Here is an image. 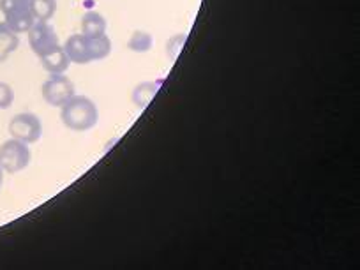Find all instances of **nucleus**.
I'll return each instance as SVG.
<instances>
[{"mask_svg": "<svg viewBox=\"0 0 360 270\" xmlns=\"http://www.w3.org/2000/svg\"><path fill=\"white\" fill-rule=\"evenodd\" d=\"M60 120L68 129L85 133L96 127L99 120V110L96 103L86 96H72L64 106H60Z\"/></svg>", "mask_w": 360, "mask_h": 270, "instance_id": "1", "label": "nucleus"}, {"mask_svg": "<svg viewBox=\"0 0 360 270\" xmlns=\"http://www.w3.org/2000/svg\"><path fill=\"white\" fill-rule=\"evenodd\" d=\"M29 4L30 0H0V13L4 15V23L18 36L29 32L36 23Z\"/></svg>", "mask_w": 360, "mask_h": 270, "instance_id": "2", "label": "nucleus"}, {"mask_svg": "<svg viewBox=\"0 0 360 270\" xmlns=\"http://www.w3.org/2000/svg\"><path fill=\"white\" fill-rule=\"evenodd\" d=\"M30 148L29 143L20 141L16 138L4 141L0 145V166L6 173L23 172L30 165Z\"/></svg>", "mask_w": 360, "mask_h": 270, "instance_id": "3", "label": "nucleus"}, {"mask_svg": "<svg viewBox=\"0 0 360 270\" xmlns=\"http://www.w3.org/2000/svg\"><path fill=\"white\" fill-rule=\"evenodd\" d=\"M75 83L65 76V72H62V75H50V78H46V82L41 86L43 99L50 106H55V108L64 106L75 96Z\"/></svg>", "mask_w": 360, "mask_h": 270, "instance_id": "4", "label": "nucleus"}, {"mask_svg": "<svg viewBox=\"0 0 360 270\" xmlns=\"http://www.w3.org/2000/svg\"><path fill=\"white\" fill-rule=\"evenodd\" d=\"M9 134L25 143H36L43 136V122L36 113H18L9 122Z\"/></svg>", "mask_w": 360, "mask_h": 270, "instance_id": "5", "label": "nucleus"}, {"mask_svg": "<svg viewBox=\"0 0 360 270\" xmlns=\"http://www.w3.org/2000/svg\"><path fill=\"white\" fill-rule=\"evenodd\" d=\"M27 36H29V46L32 48L37 57H43L60 46L57 32L48 22H36L32 29L27 32Z\"/></svg>", "mask_w": 360, "mask_h": 270, "instance_id": "6", "label": "nucleus"}, {"mask_svg": "<svg viewBox=\"0 0 360 270\" xmlns=\"http://www.w3.org/2000/svg\"><path fill=\"white\" fill-rule=\"evenodd\" d=\"M62 48H64L69 60L75 62V64L85 65L92 62L90 60L89 44H86V36H83V34H72V36H69Z\"/></svg>", "mask_w": 360, "mask_h": 270, "instance_id": "7", "label": "nucleus"}, {"mask_svg": "<svg viewBox=\"0 0 360 270\" xmlns=\"http://www.w3.org/2000/svg\"><path fill=\"white\" fill-rule=\"evenodd\" d=\"M39 60L44 71H48L50 75H62V72L68 71L69 65H71V60H69V57L65 55L64 48L62 46L55 48V50L50 51V53L39 57Z\"/></svg>", "mask_w": 360, "mask_h": 270, "instance_id": "8", "label": "nucleus"}, {"mask_svg": "<svg viewBox=\"0 0 360 270\" xmlns=\"http://www.w3.org/2000/svg\"><path fill=\"white\" fill-rule=\"evenodd\" d=\"M159 82H141L138 83L133 89V103L138 106V108L145 110L152 103V99L155 98V94L159 92Z\"/></svg>", "mask_w": 360, "mask_h": 270, "instance_id": "9", "label": "nucleus"}, {"mask_svg": "<svg viewBox=\"0 0 360 270\" xmlns=\"http://www.w3.org/2000/svg\"><path fill=\"white\" fill-rule=\"evenodd\" d=\"M20 46V36L4 22H0V62L8 60Z\"/></svg>", "mask_w": 360, "mask_h": 270, "instance_id": "10", "label": "nucleus"}, {"mask_svg": "<svg viewBox=\"0 0 360 270\" xmlns=\"http://www.w3.org/2000/svg\"><path fill=\"white\" fill-rule=\"evenodd\" d=\"M86 44H89L90 60H103L112 53V39L106 34L99 36H86Z\"/></svg>", "mask_w": 360, "mask_h": 270, "instance_id": "11", "label": "nucleus"}, {"mask_svg": "<svg viewBox=\"0 0 360 270\" xmlns=\"http://www.w3.org/2000/svg\"><path fill=\"white\" fill-rule=\"evenodd\" d=\"M108 29V22L103 15L98 11H89L83 15L82 18V34L83 36H99V34H106Z\"/></svg>", "mask_w": 360, "mask_h": 270, "instance_id": "12", "label": "nucleus"}, {"mask_svg": "<svg viewBox=\"0 0 360 270\" xmlns=\"http://www.w3.org/2000/svg\"><path fill=\"white\" fill-rule=\"evenodd\" d=\"M30 13L36 22H50L57 13V0H30Z\"/></svg>", "mask_w": 360, "mask_h": 270, "instance_id": "13", "label": "nucleus"}, {"mask_svg": "<svg viewBox=\"0 0 360 270\" xmlns=\"http://www.w3.org/2000/svg\"><path fill=\"white\" fill-rule=\"evenodd\" d=\"M154 46V37L150 32H145V30H134L131 34L129 41H127V48L134 53H147Z\"/></svg>", "mask_w": 360, "mask_h": 270, "instance_id": "14", "label": "nucleus"}, {"mask_svg": "<svg viewBox=\"0 0 360 270\" xmlns=\"http://www.w3.org/2000/svg\"><path fill=\"white\" fill-rule=\"evenodd\" d=\"M186 39H188V36L186 34H176V36H172L168 39V43H166V55H168L169 60H175L176 57H179L180 50H182V46H184Z\"/></svg>", "mask_w": 360, "mask_h": 270, "instance_id": "15", "label": "nucleus"}, {"mask_svg": "<svg viewBox=\"0 0 360 270\" xmlns=\"http://www.w3.org/2000/svg\"><path fill=\"white\" fill-rule=\"evenodd\" d=\"M15 103V90L9 83L0 82V110L11 108Z\"/></svg>", "mask_w": 360, "mask_h": 270, "instance_id": "16", "label": "nucleus"}, {"mask_svg": "<svg viewBox=\"0 0 360 270\" xmlns=\"http://www.w3.org/2000/svg\"><path fill=\"white\" fill-rule=\"evenodd\" d=\"M2 184H4V169L0 166V188H2Z\"/></svg>", "mask_w": 360, "mask_h": 270, "instance_id": "17", "label": "nucleus"}]
</instances>
